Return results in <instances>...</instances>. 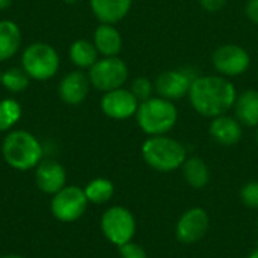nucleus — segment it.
<instances>
[{
    "label": "nucleus",
    "instance_id": "1",
    "mask_svg": "<svg viewBox=\"0 0 258 258\" xmlns=\"http://www.w3.org/2000/svg\"><path fill=\"white\" fill-rule=\"evenodd\" d=\"M187 95L192 107L207 118L225 115L237 100L234 85L224 76H197Z\"/></svg>",
    "mask_w": 258,
    "mask_h": 258
},
{
    "label": "nucleus",
    "instance_id": "2",
    "mask_svg": "<svg viewBox=\"0 0 258 258\" xmlns=\"http://www.w3.org/2000/svg\"><path fill=\"white\" fill-rule=\"evenodd\" d=\"M5 162L17 171H29L42 162V145L26 130H15L6 135L2 144Z\"/></svg>",
    "mask_w": 258,
    "mask_h": 258
},
{
    "label": "nucleus",
    "instance_id": "3",
    "mask_svg": "<svg viewBox=\"0 0 258 258\" xmlns=\"http://www.w3.org/2000/svg\"><path fill=\"white\" fill-rule=\"evenodd\" d=\"M186 148L178 141L162 136H150L142 145V157L145 163L160 172L178 169L186 162Z\"/></svg>",
    "mask_w": 258,
    "mask_h": 258
},
{
    "label": "nucleus",
    "instance_id": "4",
    "mask_svg": "<svg viewBox=\"0 0 258 258\" xmlns=\"http://www.w3.org/2000/svg\"><path fill=\"white\" fill-rule=\"evenodd\" d=\"M178 112L172 101L162 97H151L142 101L136 112L138 125L148 136H162L171 132L177 122Z\"/></svg>",
    "mask_w": 258,
    "mask_h": 258
},
{
    "label": "nucleus",
    "instance_id": "5",
    "mask_svg": "<svg viewBox=\"0 0 258 258\" xmlns=\"http://www.w3.org/2000/svg\"><path fill=\"white\" fill-rule=\"evenodd\" d=\"M23 70L30 79L48 80L59 71V54L54 47L45 42L30 44L23 51Z\"/></svg>",
    "mask_w": 258,
    "mask_h": 258
},
{
    "label": "nucleus",
    "instance_id": "6",
    "mask_svg": "<svg viewBox=\"0 0 258 258\" xmlns=\"http://www.w3.org/2000/svg\"><path fill=\"white\" fill-rule=\"evenodd\" d=\"M88 77L95 89L107 92L122 88L128 77V68L118 56L103 57L89 68Z\"/></svg>",
    "mask_w": 258,
    "mask_h": 258
},
{
    "label": "nucleus",
    "instance_id": "7",
    "mask_svg": "<svg viewBox=\"0 0 258 258\" xmlns=\"http://www.w3.org/2000/svg\"><path fill=\"white\" fill-rule=\"evenodd\" d=\"M101 231L110 243L122 246L132 242L136 233L135 216L125 207H110L101 216Z\"/></svg>",
    "mask_w": 258,
    "mask_h": 258
},
{
    "label": "nucleus",
    "instance_id": "8",
    "mask_svg": "<svg viewBox=\"0 0 258 258\" xmlns=\"http://www.w3.org/2000/svg\"><path fill=\"white\" fill-rule=\"evenodd\" d=\"M85 190L79 186H65L53 195L50 209L53 216L60 222H74L83 216L88 207Z\"/></svg>",
    "mask_w": 258,
    "mask_h": 258
},
{
    "label": "nucleus",
    "instance_id": "9",
    "mask_svg": "<svg viewBox=\"0 0 258 258\" xmlns=\"http://www.w3.org/2000/svg\"><path fill=\"white\" fill-rule=\"evenodd\" d=\"M249 53L237 44H225L215 50L213 67L218 73L227 77H236L246 73L249 68Z\"/></svg>",
    "mask_w": 258,
    "mask_h": 258
},
{
    "label": "nucleus",
    "instance_id": "10",
    "mask_svg": "<svg viewBox=\"0 0 258 258\" xmlns=\"http://www.w3.org/2000/svg\"><path fill=\"white\" fill-rule=\"evenodd\" d=\"M197 76L190 73L189 68H181V70H168L162 73L156 83L154 89L159 97L166 98L169 101L180 100L186 94H189L190 85Z\"/></svg>",
    "mask_w": 258,
    "mask_h": 258
},
{
    "label": "nucleus",
    "instance_id": "11",
    "mask_svg": "<svg viewBox=\"0 0 258 258\" xmlns=\"http://www.w3.org/2000/svg\"><path fill=\"white\" fill-rule=\"evenodd\" d=\"M209 227L210 218L207 212L201 207H194L183 213V216L178 219L175 227V236L184 245L197 243L207 234Z\"/></svg>",
    "mask_w": 258,
    "mask_h": 258
},
{
    "label": "nucleus",
    "instance_id": "12",
    "mask_svg": "<svg viewBox=\"0 0 258 258\" xmlns=\"http://www.w3.org/2000/svg\"><path fill=\"white\" fill-rule=\"evenodd\" d=\"M100 106L106 116L121 121V119H127V118L136 115L139 101L133 95L132 91L118 88V89L104 92Z\"/></svg>",
    "mask_w": 258,
    "mask_h": 258
},
{
    "label": "nucleus",
    "instance_id": "13",
    "mask_svg": "<svg viewBox=\"0 0 258 258\" xmlns=\"http://www.w3.org/2000/svg\"><path fill=\"white\" fill-rule=\"evenodd\" d=\"M35 181L41 192L47 195H54L65 187L67 172L65 168L54 160H42L36 166Z\"/></svg>",
    "mask_w": 258,
    "mask_h": 258
},
{
    "label": "nucleus",
    "instance_id": "14",
    "mask_svg": "<svg viewBox=\"0 0 258 258\" xmlns=\"http://www.w3.org/2000/svg\"><path fill=\"white\" fill-rule=\"evenodd\" d=\"M89 77L82 71L68 73L59 85V97L63 103L76 106L86 100L89 92Z\"/></svg>",
    "mask_w": 258,
    "mask_h": 258
},
{
    "label": "nucleus",
    "instance_id": "15",
    "mask_svg": "<svg viewBox=\"0 0 258 258\" xmlns=\"http://www.w3.org/2000/svg\"><path fill=\"white\" fill-rule=\"evenodd\" d=\"M210 135L219 145L231 147L242 139V127L237 119L221 115L213 118L210 124Z\"/></svg>",
    "mask_w": 258,
    "mask_h": 258
},
{
    "label": "nucleus",
    "instance_id": "16",
    "mask_svg": "<svg viewBox=\"0 0 258 258\" xmlns=\"http://www.w3.org/2000/svg\"><path fill=\"white\" fill-rule=\"evenodd\" d=\"M133 0H89L94 15L100 23L115 24L121 21L130 11Z\"/></svg>",
    "mask_w": 258,
    "mask_h": 258
},
{
    "label": "nucleus",
    "instance_id": "17",
    "mask_svg": "<svg viewBox=\"0 0 258 258\" xmlns=\"http://www.w3.org/2000/svg\"><path fill=\"white\" fill-rule=\"evenodd\" d=\"M94 45L104 57L116 56L122 47V38L113 24L101 23L94 32Z\"/></svg>",
    "mask_w": 258,
    "mask_h": 258
},
{
    "label": "nucleus",
    "instance_id": "18",
    "mask_svg": "<svg viewBox=\"0 0 258 258\" xmlns=\"http://www.w3.org/2000/svg\"><path fill=\"white\" fill-rule=\"evenodd\" d=\"M21 30L11 20H0V62L11 59L21 47Z\"/></svg>",
    "mask_w": 258,
    "mask_h": 258
},
{
    "label": "nucleus",
    "instance_id": "19",
    "mask_svg": "<svg viewBox=\"0 0 258 258\" xmlns=\"http://www.w3.org/2000/svg\"><path fill=\"white\" fill-rule=\"evenodd\" d=\"M236 116L246 127H257L258 125V91L248 89L242 92L236 103Z\"/></svg>",
    "mask_w": 258,
    "mask_h": 258
},
{
    "label": "nucleus",
    "instance_id": "20",
    "mask_svg": "<svg viewBox=\"0 0 258 258\" xmlns=\"http://www.w3.org/2000/svg\"><path fill=\"white\" fill-rule=\"evenodd\" d=\"M183 175L184 180L195 189H203L210 181V171L207 163L200 157H190L186 159L183 163Z\"/></svg>",
    "mask_w": 258,
    "mask_h": 258
},
{
    "label": "nucleus",
    "instance_id": "21",
    "mask_svg": "<svg viewBox=\"0 0 258 258\" xmlns=\"http://www.w3.org/2000/svg\"><path fill=\"white\" fill-rule=\"evenodd\" d=\"M70 59L79 68H91L98 60V51L94 42L77 39L70 47Z\"/></svg>",
    "mask_w": 258,
    "mask_h": 258
},
{
    "label": "nucleus",
    "instance_id": "22",
    "mask_svg": "<svg viewBox=\"0 0 258 258\" xmlns=\"http://www.w3.org/2000/svg\"><path fill=\"white\" fill-rule=\"evenodd\" d=\"M83 190H85V195L89 203L104 204L113 197L115 187H113V183L107 178H95V180L89 181Z\"/></svg>",
    "mask_w": 258,
    "mask_h": 258
},
{
    "label": "nucleus",
    "instance_id": "23",
    "mask_svg": "<svg viewBox=\"0 0 258 258\" xmlns=\"http://www.w3.org/2000/svg\"><path fill=\"white\" fill-rule=\"evenodd\" d=\"M23 109L17 100L6 98L0 101V132L11 130L21 118Z\"/></svg>",
    "mask_w": 258,
    "mask_h": 258
},
{
    "label": "nucleus",
    "instance_id": "24",
    "mask_svg": "<svg viewBox=\"0 0 258 258\" xmlns=\"http://www.w3.org/2000/svg\"><path fill=\"white\" fill-rule=\"evenodd\" d=\"M30 77L23 68H9L2 73V85L9 92H21L29 86Z\"/></svg>",
    "mask_w": 258,
    "mask_h": 258
},
{
    "label": "nucleus",
    "instance_id": "25",
    "mask_svg": "<svg viewBox=\"0 0 258 258\" xmlns=\"http://www.w3.org/2000/svg\"><path fill=\"white\" fill-rule=\"evenodd\" d=\"M130 91L138 98V101L142 103V101H147V100H150L153 97L154 85L147 77H138L136 80H133Z\"/></svg>",
    "mask_w": 258,
    "mask_h": 258
},
{
    "label": "nucleus",
    "instance_id": "26",
    "mask_svg": "<svg viewBox=\"0 0 258 258\" xmlns=\"http://www.w3.org/2000/svg\"><path fill=\"white\" fill-rule=\"evenodd\" d=\"M240 198L245 206L251 209H258V181H251L242 187Z\"/></svg>",
    "mask_w": 258,
    "mask_h": 258
},
{
    "label": "nucleus",
    "instance_id": "27",
    "mask_svg": "<svg viewBox=\"0 0 258 258\" xmlns=\"http://www.w3.org/2000/svg\"><path fill=\"white\" fill-rule=\"evenodd\" d=\"M119 248V255L121 258H148L145 249L141 246V245H136V243H125L122 246H118Z\"/></svg>",
    "mask_w": 258,
    "mask_h": 258
},
{
    "label": "nucleus",
    "instance_id": "28",
    "mask_svg": "<svg viewBox=\"0 0 258 258\" xmlns=\"http://www.w3.org/2000/svg\"><path fill=\"white\" fill-rule=\"evenodd\" d=\"M201 6L209 12H218L227 3V0H200Z\"/></svg>",
    "mask_w": 258,
    "mask_h": 258
},
{
    "label": "nucleus",
    "instance_id": "29",
    "mask_svg": "<svg viewBox=\"0 0 258 258\" xmlns=\"http://www.w3.org/2000/svg\"><path fill=\"white\" fill-rule=\"evenodd\" d=\"M245 14L252 23L258 24V0H248L246 8H245Z\"/></svg>",
    "mask_w": 258,
    "mask_h": 258
},
{
    "label": "nucleus",
    "instance_id": "30",
    "mask_svg": "<svg viewBox=\"0 0 258 258\" xmlns=\"http://www.w3.org/2000/svg\"><path fill=\"white\" fill-rule=\"evenodd\" d=\"M11 3H12V0H0V11H2V9L9 8V6H11Z\"/></svg>",
    "mask_w": 258,
    "mask_h": 258
},
{
    "label": "nucleus",
    "instance_id": "31",
    "mask_svg": "<svg viewBox=\"0 0 258 258\" xmlns=\"http://www.w3.org/2000/svg\"><path fill=\"white\" fill-rule=\"evenodd\" d=\"M0 258H23V257H20V255H14V254H9V255H3V257H0Z\"/></svg>",
    "mask_w": 258,
    "mask_h": 258
},
{
    "label": "nucleus",
    "instance_id": "32",
    "mask_svg": "<svg viewBox=\"0 0 258 258\" xmlns=\"http://www.w3.org/2000/svg\"><path fill=\"white\" fill-rule=\"evenodd\" d=\"M248 258H258V249H255V251H254V252H252V254H251Z\"/></svg>",
    "mask_w": 258,
    "mask_h": 258
},
{
    "label": "nucleus",
    "instance_id": "33",
    "mask_svg": "<svg viewBox=\"0 0 258 258\" xmlns=\"http://www.w3.org/2000/svg\"><path fill=\"white\" fill-rule=\"evenodd\" d=\"M63 2H65V3H76L77 0H63Z\"/></svg>",
    "mask_w": 258,
    "mask_h": 258
},
{
    "label": "nucleus",
    "instance_id": "34",
    "mask_svg": "<svg viewBox=\"0 0 258 258\" xmlns=\"http://www.w3.org/2000/svg\"><path fill=\"white\" fill-rule=\"evenodd\" d=\"M0 82H2V70H0Z\"/></svg>",
    "mask_w": 258,
    "mask_h": 258
}]
</instances>
